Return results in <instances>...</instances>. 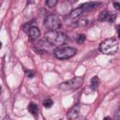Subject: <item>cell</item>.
I'll return each mask as SVG.
<instances>
[{
    "instance_id": "cell-1",
    "label": "cell",
    "mask_w": 120,
    "mask_h": 120,
    "mask_svg": "<svg viewBox=\"0 0 120 120\" xmlns=\"http://www.w3.org/2000/svg\"><path fill=\"white\" fill-rule=\"evenodd\" d=\"M45 39L54 46H61L68 41V37L58 31H48L45 35Z\"/></svg>"
},
{
    "instance_id": "cell-2",
    "label": "cell",
    "mask_w": 120,
    "mask_h": 120,
    "mask_svg": "<svg viewBox=\"0 0 120 120\" xmlns=\"http://www.w3.org/2000/svg\"><path fill=\"white\" fill-rule=\"evenodd\" d=\"M119 47V43L115 38H107L99 44V51L104 54H114Z\"/></svg>"
},
{
    "instance_id": "cell-3",
    "label": "cell",
    "mask_w": 120,
    "mask_h": 120,
    "mask_svg": "<svg viewBox=\"0 0 120 120\" xmlns=\"http://www.w3.org/2000/svg\"><path fill=\"white\" fill-rule=\"evenodd\" d=\"M83 82V78L82 77H74L67 82H64L60 84V89L64 90V91H68V90H75L78 89L79 87L82 86Z\"/></svg>"
},
{
    "instance_id": "cell-4",
    "label": "cell",
    "mask_w": 120,
    "mask_h": 120,
    "mask_svg": "<svg viewBox=\"0 0 120 120\" xmlns=\"http://www.w3.org/2000/svg\"><path fill=\"white\" fill-rule=\"evenodd\" d=\"M44 25L50 31H56L58 29H60L61 22H60V20L58 19L57 16H55V15H48L44 20Z\"/></svg>"
},
{
    "instance_id": "cell-5",
    "label": "cell",
    "mask_w": 120,
    "mask_h": 120,
    "mask_svg": "<svg viewBox=\"0 0 120 120\" xmlns=\"http://www.w3.org/2000/svg\"><path fill=\"white\" fill-rule=\"evenodd\" d=\"M77 52V50L72 47H65V48H60L57 49L54 52V55L58 59H68L72 56H74Z\"/></svg>"
},
{
    "instance_id": "cell-6",
    "label": "cell",
    "mask_w": 120,
    "mask_h": 120,
    "mask_svg": "<svg viewBox=\"0 0 120 120\" xmlns=\"http://www.w3.org/2000/svg\"><path fill=\"white\" fill-rule=\"evenodd\" d=\"M98 18L100 21H104V22H113L116 19V15L111 11L103 10L102 12H100Z\"/></svg>"
},
{
    "instance_id": "cell-7",
    "label": "cell",
    "mask_w": 120,
    "mask_h": 120,
    "mask_svg": "<svg viewBox=\"0 0 120 120\" xmlns=\"http://www.w3.org/2000/svg\"><path fill=\"white\" fill-rule=\"evenodd\" d=\"M80 109H81V106H80L79 104L74 105V106L68 111V114H67V117H68L69 120H74V119H76V118L78 117V115H79Z\"/></svg>"
},
{
    "instance_id": "cell-8",
    "label": "cell",
    "mask_w": 120,
    "mask_h": 120,
    "mask_svg": "<svg viewBox=\"0 0 120 120\" xmlns=\"http://www.w3.org/2000/svg\"><path fill=\"white\" fill-rule=\"evenodd\" d=\"M29 36H30L31 39H33V40H35L38 38H39V36H40V30L38 29V27H37L35 25L30 26V28H29Z\"/></svg>"
},
{
    "instance_id": "cell-9",
    "label": "cell",
    "mask_w": 120,
    "mask_h": 120,
    "mask_svg": "<svg viewBox=\"0 0 120 120\" xmlns=\"http://www.w3.org/2000/svg\"><path fill=\"white\" fill-rule=\"evenodd\" d=\"M99 5V3H96V2H87V3H84L82 5L80 6V8L84 11H87V10H90V9H93L95 8H97L98 6Z\"/></svg>"
},
{
    "instance_id": "cell-10",
    "label": "cell",
    "mask_w": 120,
    "mask_h": 120,
    "mask_svg": "<svg viewBox=\"0 0 120 120\" xmlns=\"http://www.w3.org/2000/svg\"><path fill=\"white\" fill-rule=\"evenodd\" d=\"M82 13H83V10H82L80 7H78L77 8L73 9V10L68 14V18L70 19V20H74V19H77L78 17H80V15H82Z\"/></svg>"
},
{
    "instance_id": "cell-11",
    "label": "cell",
    "mask_w": 120,
    "mask_h": 120,
    "mask_svg": "<svg viewBox=\"0 0 120 120\" xmlns=\"http://www.w3.org/2000/svg\"><path fill=\"white\" fill-rule=\"evenodd\" d=\"M28 111H29V112H30L31 114L37 115L38 112V109L37 104L34 103V102H30V103L28 104Z\"/></svg>"
},
{
    "instance_id": "cell-12",
    "label": "cell",
    "mask_w": 120,
    "mask_h": 120,
    "mask_svg": "<svg viewBox=\"0 0 120 120\" xmlns=\"http://www.w3.org/2000/svg\"><path fill=\"white\" fill-rule=\"evenodd\" d=\"M98 84H99V79H98L97 76H94V77L91 79V82H90L91 88H92L93 90H97V88L98 87Z\"/></svg>"
},
{
    "instance_id": "cell-13",
    "label": "cell",
    "mask_w": 120,
    "mask_h": 120,
    "mask_svg": "<svg viewBox=\"0 0 120 120\" xmlns=\"http://www.w3.org/2000/svg\"><path fill=\"white\" fill-rule=\"evenodd\" d=\"M53 104V101L51 99V98H46L44 101H43V106L44 108H51Z\"/></svg>"
},
{
    "instance_id": "cell-14",
    "label": "cell",
    "mask_w": 120,
    "mask_h": 120,
    "mask_svg": "<svg viewBox=\"0 0 120 120\" xmlns=\"http://www.w3.org/2000/svg\"><path fill=\"white\" fill-rule=\"evenodd\" d=\"M56 4H57V1L56 0H48V1H46V6L48 8H52Z\"/></svg>"
},
{
    "instance_id": "cell-15",
    "label": "cell",
    "mask_w": 120,
    "mask_h": 120,
    "mask_svg": "<svg viewBox=\"0 0 120 120\" xmlns=\"http://www.w3.org/2000/svg\"><path fill=\"white\" fill-rule=\"evenodd\" d=\"M84 40H85V35H83V34H80V35L78 36V38H77L78 43L82 44V43Z\"/></svg>"
},
{
    "instance_id": "cell-16",
    "label": "cell",
    "mask_w": 120,
    "mask_h": 120,
    "mask_svg": "<svg viewBox=\"0 0 120 120\" xmlns=\"http://www.w3.org/2000/svg\"><path fill=\"white\" fill-rule=\"evenodd\" d=\"M115 120H120V107H118L115 112Z\"/></svg>"
},
{
    "instance_id": "cell-17",
    "label": "cell",
    "mask_w": 120,
    "mask_h": 120,
    "mask_svg": "<svg viewBox=\"0 0 120 120\" xmlns=\"http://www.w3.org/2000/svg\"><path fill=\"white\" fill-rule=\"evenodd\" d=\"M26 76L28 78H33L34 77V72L33 71H26Z\"/></svg>"
},
{
    "instance_id": "cell-18",
    "label": "cell",
    "mask_w": 120,
    "mask_h": 120,
    "mask_svg": "<svg viewBox=\"0 0 120 120\" xmlns=\"http://www.w3.org/2000/svg\"><path fill=\"white\" fill-rule=\"evenodd\" d=\"M113 6H114V8H115L117 10H120V4H119V3L114 2V3H113Z\"/></svg>"
},
{
    "instance_id": "cell-19",
    "label": "cell",
    "mask_w": 120,
    "mask_h": 120,
    "mask_svg": "<svg viewBox=\"0 0 120 120\" xmlns=\"http://www.w3.org/2000/svg\"><path fill=\"white\" fill-rule=\"evenodd\" d=\"M117 34H118V37L120 38V26H119L118 29H117Z\"/></svg>"
},
{
    "instance_id": "cell-20",
    "label": "cell",
    "mask_w": 120,
    "mask_h": 120,
    "mask_svg": "<svg viewBox=\"0 0 120 120\" xmlns=\"http://www.w3.org/2000/svg\"><path fill=\"white\" fill-rule=\"evenodd\" d=\"M103 120H112V119H111V117L107 116V117H104V118H103Z\"/></svg>"
}]
</instances>
